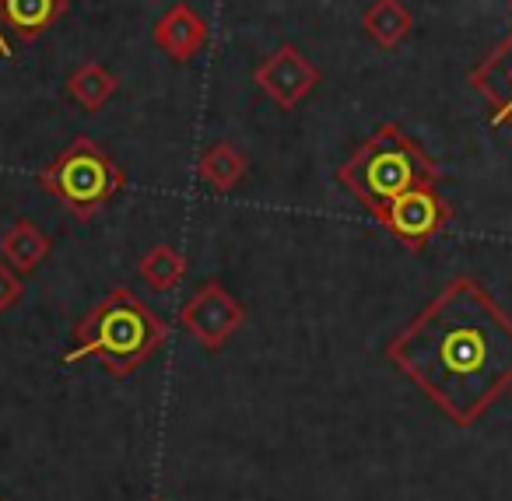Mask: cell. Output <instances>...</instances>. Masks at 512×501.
<instances>
[{
    "mask_svg": "<svg viewBox=\"0 0 512 501\" xmlns=\"http://www.w3.org/2000/svg\"><path fill=\"white\" fill-rule=\"evenodd\" d=\"M386 361L456 428H470L512 389V316L460 274L386 344Z\"/></svg>",
    "mask_w": 512,
    "mask_h": 501,
    "instance_id": "1",
    "label": "cell"
},
{
    "mask_svg": "<svg viewBox=\"0 0 512 501\" xmlns=\"http://www.w3.org/2000/svg\"><path fill=\"white\" fill-rule=\"evenodd\" d=\"M169 340V326L151 312L134 291L116 288L92 305L85 319L74 326V347L64 354V365L99 358L102 368L116 379L134 375L158 347Z\"/></svg>",
    "mask_w": 512,
    "mask_h": 501,
    "instance_id": "2",
    "label": "cell"
},
{
    "mask_svg": "<svg viewBox=\"0 0 512 501\" xmlns=\"http://www.w3.org/2000/svg\"><path fill=\"white\" fill-rule=\"evenodd\" d=\"M442 169L425 155L400 123H383L355 148V155L337 169V183L376 218L383 207L404 197L414 186H435Z\"/></svg>",
    "mask_w": 512,
    "mask_h": 501,
    "instance_id": "3",
    "label": "cell"
},
{
    "mask_svg": "<svg viewBox=\"0 0 512 501\" xmlns=\"http://www.w3.org/2000/svg\"><path fill=\"white\" fill-rule=\"evenodd\" d=\"M39 186L60 200L81 221H92L116 193L127 190V172L88 134H78L43 172Z\"/></svg>",
    "mask_w": 512,
    "mask_h": 501,
    "instance_id": "4",
    "label": "cell"
},
{
    "mask_svg": "<svg viewBox=\"0 0 512 501\" xmlns=\"http://www.w3.org/2000/svg\"><path fill=\"white\" fill-rule=\"evenodd\" d=\"M453 218V207L439 197L435 186H414L404 197H397L390 207L376 214V221L393 235V239L404 242L411 253H421L442 228Z\"/></svg>",
    "mask_w": 512,
    "mask_h": 501,
    "instance_id": "5",
    "label": "cell"
},
{
    "mask_svg": "<svg viewBox=\"0 0 512 501\" xmlns=\"http://www.w3.org/2000/svg\"><path fill=\"white\" fill-rule=\"evenodd\" d=\"M242 319H246V309H242V305L228 295L225 284H218V281H207L204 288L179 309L183 330L193 333V340H197L200 347H207V351H221V347L228 344V337L242 326Z\"/></svg>",
    "mask_w": 512,
    "mask_h": 501,
    "instance_id": "6",
    "label": "cell"
},
{
    "mask_svg": "<svg viewBox=\"0 0 512 501\" xmlns=\"http://www.w3.org/2000/svg\"><path fill=\"white\" fill-rule=\"evenodd\" d=\"M253 81L260 85V92L274 102L278 109L292 113L306 95H313V88L320 85V67L306 57L295 43H285L253 71Z\"/></svg>",
    "mask_w": 512,
    "mask_h": 501,
    "instance_id": "7",
    "label": "cell"
},
{
    "mask_svg": "<svg viewBox=\"0 0 512 501\" xmlns=\"http://www.w3.org/2000/svg\"><path fill=\"white\" fill-rule=\"evenodd\" d=\"M470 85L491 106V127L512 130V32L470 71Z\"/></svg>",
    "mask_w": 512,
    "mask_h": 501,
    "instance_id": "8",
    "label": "cell"
},
{
    "mask_svg": "<svg viewBox=\"0 0 512 501\" xmlns=\"http://www.w3.org/2000/svg\"><path fill=\"white\" fill-rule=\"evenodd\" d=\"M155 46L172 64H190L207 46V22L186 0H179L155 22Z\"/></svg>",
    "mask_w": 512,
    "mask_h": 501,
    "instance_id": "9",
    "label": "cell"
},
{
    "mask_svg": "<svg viewBox=\"0 0 512 501\" xmlns=\"http://www.w3.org/2000/svg\"><path fill=\"white\" fill-rule=\"evenodd\" d=\"M67 15V0H0V25L22 43H36Z\"/></svg>",
    "mask_w": 512,
    "mask_h": 501,
    "instance_id": "10",
    "label": "cell"
},
{
    "mask_svg": "<svg viewBox=\"0 0 512 501\" xmlns=\"http://www.w3.org/2000/svg\"><path fill=\"white\" fill-rule=\"evenodd\" d=\"M50 256V239L43 235V228L29 218H18L8 232L0 235V260L15 267L18 274H32L39 263Z\"/></svg>",
    "mask_w": 512,
    "mask_h": 501,
    "instance_id": "11",
    "label": "cell"
},
{
    "mask_svg": "<svg viewBox=\"0 0 512 501\" xmlns=\"http://www.w3.org/2000/svg\"><path fill=\"white\" fill-rule=\"evenodd\" d=\"M249 172V158L235 148L232 141H218L200 155L197 162V179L211 193H232L242 183V176Z\"/></svg>",
    "mask_w": 512,
    "mask_h": 501,
    "instance_id": "12",
    "label": "cell"
},
{
    "mask_svg": "<svg viewBox=\"0 0 512 501\" xmlns=\"http://www.w3.org/2000/svg\"><path fill=\"white\" fill-rule=\"evenodd\" d=\"M362 25L379 50H397L414 29V15L404 0H372L362 15Z\"/></svg>",
    "mask_w": 512,
    "mask_h": 501,
    "instance_id": "13",
    "label": "cell"
},
{
    "mask_svg": "<svg viewBox=\"0 0 512 501\" xmlns=\"http://www.w3.org/2000/svg\"><path fill=\"white\" fill-rule=\"evenodd\" d=\"M116 88H120L116 74L106 71L102 64H95V60L81 64L78 71H71V78H67V95H71L74 106H81L85 113H99L116 95Z\"/></svg>",
    "mask_w": 512,
    "mask_h": 501,
    "instance_id": "14",
    "label": "cell"
},
{
    "mask_svg": "<svg viewBox=\"0 0 512 501\" xmlns=\"http://www.w3.org/2000/svg\"><path fill=\"white\" fill-rule=\"evenodd\" d=\"M137 274H141V281L148 284L151 291H162L165 295V291H172L179 281H183L186 260H183V253L172 246H151L148 253H144Z\"/></svg>",
    "mask_w": 512,
    "mask_h": 501,
    "instance_id": "15",
    "label": "cell"
},
{
    "mask_svg": "<svg viewBox=\"0 0 512 501\" xmlns=\"http://www.w3.org/2000/svg\"><path fill=\"white\" fill-rule=\"evenodd\" d=\"M22 295H25L22 274H18L15 267H8V263L0 260V312L15 309V305L22 302Z\"/></svg>",
    "mask_w": 512,
    "mask_h": 501,
    "instance_id": "16",
    "label": "cell"
},
{
    "mask_svg": "<svg viewBox=\"0 0 512 501\" xmlns=\"http://www.w3.org/2000/svg\"><path fill=\"white\" fill-rule=\"evenodd\" d=\"M0 57H15V50H11V43H8V36H4V29H0Z\"/></svg>",
    "mask_w": 512,
    "mask_h": 501,
    "instance_id": "17",
    "label": "cell"
},
{
    "mask_svg": "<svg viewBox=\"0 0 512 501\" xmlns=\"http://www.w3.org/2000/svg\"><path fill=\"white\" fill-rule=\"evenodd\" d=\"M509 8H512V0H509Z\"/></svg>",
    "mask_w": 512,
    "mask_h": 501,
    "instance_id": "18",
    "label": "cell"
},
{
    "mask_svg": "<svg viewBox=\"0 0 512 501\" xmlns=\"http://www.w3.org/2000/svg\"><path fill=\"white\" fill-rule=\"evenodd\" d=\"M0 501H4V498H0Z\"/></svg>",
    "mask_w": 512,
    "mask_h": 501,
    "instance_id": "19",
    "label": "cell"
}]
</instances>
